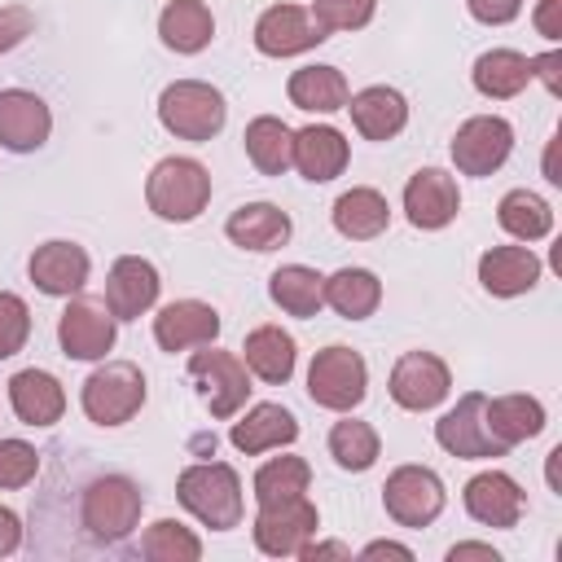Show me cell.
Instances as JSON below:
<instances>
[{
	"mask_svg": "<svg viewBox=\"0 0 562 562\" xmlns=\"http://www.w3.org/2000/svg\"><path fill=\"white\" fill-rule=\"evenodd\" d=\"M180 505L211 531H228L241 522V479L224 461H193L176 479Z\"/></svg>",
	"mask_w": 562,
	"mask_h": 562,
	"instance_id": "cell-1",
	"label": "cell"
},
{
	"mask_svg": "<svg viewBox=\"0 0 562 562\" xmlns=\"http://www.w3.org/2000/svg\"><path fill=\"white\" fill-rule=\"evenodd\" d=\"M145 202L167 224H189L211 202V171L198 158H162L145 180Z\"/></svg>",
	"mask_w": 562,
	"mask_h": 562,
	"instance_id": "cell-2",
	"label": "cell"
},
{
	"mask_svg": "<svg viewBox=\"0 0 562 562\" xmlns=\"http://www.w3.org/2000/svg\"><path fill=\"white\" fill-rule=\"evenodd\" d=\"M224 119H228V105H224L220 88H211L202 79H176L158 97V123L180 140L202 145L211 136H220Z\"/></svg>",
	"mask_w": 562,
	"mask_h": 562,
	"instance_id": "cell-3",
	"label": "cell"
},
{
	"mask_svg": "<svg viewBox=\"0 0 562 562\" xmlns=\"http://www.w3.org/2000/svg\"><path fill=\"white\" fill-rule=\"evenodd\" d=\"M369 391V364L360 351L334 342L325 351L312 356V369H307V395L312 404L329 408V413H351Z\"/></svg>",
	"mask_w": 562,
	"mask_h": 562,
	"instance_id": "cell-4",
	"label": "cell"
},
{
	"mask_svg": "<svg viewBox=\"0 0 562 562\" xmlns=\"http://www.w3.org/2000/svg\"><path fill=\"white\" fill-rule=\"evenodd\" d=\"M79 404H83L88 422H97V426H123L145 404V373L136 364H127V360H110L97 373H88V382L79 391Z\"/></svg>",
	"mask_w": 562,
	"mask_h": 562,
	"instance_id": "cell-5",
	"label": "cell"
},
{
	"mask_svg": "<svg viewBox=\"0 0 562 562\" xmlns=\"http://www.w3.org/2000/svg\"><path fill=\"white\" fill-rule=\"evenodd\" d=\"M189 378H193L198 400L206 404V413L220 417V422L233 417V413H241V404L250 395V369H246V360L233 356V351H220L211 342L189 356Z\"/></svg>",
	"mask_w": 562,
	"mask_h": 562,
	"instance_id": "cell-6",
	"label": "cell"
},
{
	"mask_svg": "<svg viewBox=\"0 0 562 562\" xmlns=\"http://www.w3.org/2000/svg\"><path fill=\"white\" fill-rule=\"evenodd\" d=\"M140 509H145V496L127 474H105L83 492V527L101 544H119L123 536H132V527L140 522Z\"/></svg>",
	"mask_w": 562,
	"mask_h": 562,
	"instance_id": "cell-7",
	"label": "cell"
},
{
	"mask_svg": "<svg viewBox=\"0 0 562 562\" xmlns=\"http://www.w3.org/2000/svg\"><path fill=\"white\" fill-rule=\"evenodd\" d=\"M483 404H487V395L465 391V395L435 422V443H439L448 457H461V461H492V457H505V452H509V448L487 430Z\"/></svg>",
	"mask_w": 562,
	"mask_h": 562,
	"instance_id": "cell-8",
	"label": "cell"
},
{
	"mask_svg": "<svg viewBox=\"0 0 562 562\" xmlns=\"http://www.w3.org/2000/svg\"><path fill=\"white\" fill-rule=\"evenodd\" d=\"M443 479L430 465H400L382 483V505L400 527H430L443 514Z\"/></svg>",
	"mask_w": 562,
	"mask_h": 562,
	"instance_id": "cell-9",
	"label": "cell"
},
{
	"mask_svg": "<svg viewBox=\"0 0 562 562\" xmlns=\"http://www.w3.org/2000/svg\"><path fill=\"white\" fill-rule=\"evenodd\" d=\"M316 527H321V514L303 492V496H290V501L259 505L250 536H255V549L268 553V558H299V549L316 536Z\"/></svg>",
	"mask_w": 562,
	"mask_h": 562,
	"instance_id": "cell-10",
	"label": "cell"
},
{
	"mask_svg": "<svg viewBox=\"0 0 562 562\" xmlns=\"http://www.w3.org/2000/svg\"><path fill=\"white\" fill-rule=\"evenodd\" d=\"M448 154H452L461 176H492L514 154V127L501 114H474L457 127Z\"/></svg>",
	"mask_w": 562,
	"mask_h": 562,
	"instance_id": "cell-11",
	"label": "cell"
},
{
	"mask_svg": "<svg viewBox=\"0 0 562 562\" xmlns=\"http://www.w3.org/2000/svg\"><path fill=\"white\" fill-rule=\"evenodd\" d=\"M386 391H391V400H395L400 408L426 413V408H435V404L448 400L452 373H448V364H443L435 351H404V356L395 360V369H391Z\"/></svg>",
	"mask_w": 562,
	"mask_h": 562,
	"instance_id": "cell-12",
	"label": "cell"
},
{
	"mask_svg": "<svg viewBox=\"0 0 562 562\" xmlns=\"http://www.w3.org/2000/svg\"><path fill=\"white\" fill-rule=\"evenodd\" d=\"M325 40H329V31L303 4H272L255 22V48L263 57H299Z\"/></svg>",
	"mask_w": 562,
	"mask_h": 562,
	"instance_id": "cell-13",
	"label": "cell"
},
{
	"mask_svg": "<svg viewBox=\"0 0 562 562\" xmlns=\"http://www.w3.org/2000/svg\"><path fill=\"white\" fill-rule=\"evenodd\" d=\"M461 211V193H457V180L443 171V167H422L408 176L404 184V215L413 228L422 233H435V228H448Z\"/></svg>",
	"mask_w": 562,
	"mask_h": 562,
	"instance_id": "cell-14",
	"label": "cell"
},
{
	"mask_svg": "<svg viewBox=\"0 0 562 562\" xmlns=\"http://www.w3.org/2000/svg\"><path fill=\"white\" fill-rule=\"evenodd\" d=\"M461 501H465V514H470L474 522L496 527V531L518 527V518H522V509H527V492H522L505 470H483V474H474V479L465 483Z\"/></svg>",
	"mask_w": 562,
	"mask_h": 562,
	"instance_id": "cell-15",
	"label": "cell"
},
{
	"mask_svg": "<svg viewBox=\"0 0 562 562\" xmlns=\"http://www.w3.org/2000/svg\"><path fill=\"white\" fill-rule=\"evenodd\" d=\"M158 268L140 255H123L110 263V277H105V307L114 321H136L145 316L154 303H158Z\"/></svg>",
	"mask_w": 562,
	"mask_h": 562,
	"instance_id": "cell-16",
	"label": "cell"
},
{
	"mask_svg": "<svg viewBox=\"0 0 562 562\" xmlns=\"http://www.w3.org/2000/svg\"><path fill=\"white\" fill-rule=\"evenodd\" d=\"M57 342L70 360H105L114 351V316L110 307H97L88 299L66 303L57 316Z\"/></svg>",
	"mask_w": 562,
	"mask_h": 562,
	"instance_id": "cell-17",
	"label": "cell"
},
{
	"mask_svg": "<svg viewBox=\"0 0 562 562\" xmlns=\"http://www.w3.org/2000/svg\"><path fill=\"white\" fill-rule=\"evenodd\" d=\"M215 338H220V312L202 299H176L154 316V342L171 356L189 347H206Z\"/></svg>",
	"mask_w": 562,
	"mask_h": 562,
	"instance_id": "cell-18",
	"label": "cell"
},
{
	"mask_svg": "<svg viewBox=\"0 0 562 562\" xmlns=\"http://www.w3.org/2000/svg\"><path fill=\"white\" fill-rule=\"evenodd\" d=\"M31 281L40 294H53V299H70L88 285V272H92V259L83 246L75 241H44L35 246L31 263H26Z\"/></svg>",
	"mask_w": 562,
	"mask_h": 562,
	"instance_id": "cell-19",
	"label": "cell"
},
{
	"mask_svg": "<svg viewBox=\"0 0 562 562\" xmlns=\"http://www.w3.org/2000/svg\"><path fill=\"white\" fill-rule=\"evenodd\" d=\"M53 132V114L44 105V97L26 92V88H0V145L9 154H31L48 140Z\"/></svg>",
	"mask_w": 562,
	"mask_h": 562,
	"instance_id": "cell-20",
	"label": "cell"
},
{
	"mask_svg": "<svg viewBox=\"0 0 562 562\" xmlns=\"http://www.w3.org/2000/svg\"><path fill=\"white\" fill-rule=\"evenodd\" d=\"M540 272H544V263L531 246H492L479 259V285L496 299H514V294L536 290Z\"/></svg>",
	"mask_w": 562,
	"mask_h": 562,
	"instance_id": "cell-21",
	"label": "cell"
},
{
	"mask_svg": "<svg viewBox=\"0 0 562 562\" xmlns=\"http://www.w3.org/2000/svg\"><path fill=\"white\" fill-rule=\"evenodd\" d=\"M347 158H351V145H347V136H342L338 127L312 123V127L294 132V158H290V167H299L303 180L325 184V180L342 176Z\"/></svg>",
	"mask_w": 562,
	"mask_h": 562,
	"instance_id": "cell-22",
	"label": "cell"
},
{
	"mask_svg": "<svg viewBox=\"0 0 562 562\" xmlns=\"http://www.w3.org/2000/svg\"><path fill=\"white\" fill-rule=\"evenodd\" d=\"M342 110H351V123H356V132H360L364 140H391V136H400L404 123H408V101H404V92H395V88H386V83L360 88L356 97H347Z\"/></svg>",
	"mask_w": 562,
	"mask_h": 562,
	"instance_id": "cell-23",
	"label": "cell"
},
{
	"mask_svg": "<svg viewBox=\"0 0 562 562\" xmlns=\"http://www.w3.org/2000/svg\"><path fill=\"white\" fill-rule=\"evenodd\" d=\"M9 404L26 426H53L66 413V391L48 369H18L9 378Z\"/></svg>",
	"mask_w": 562,
	"mask_h": 562,
	"instance_id": "cell-24",
	"label": "cell"
},
{
	"mask_svg": "<svg viewBox=\"0 0 562 562\" xmlns=\"http://www.w3.org/2000/svg\"><path fill=\"white\" fill-rule=\"evenodd\" d=\"M224 233H228L233 246L263 255V250L285 246L290 233H294V224H290V215H285L281 206H272V202H246V206H237V211L228 215Z\"/></svg>",
	"mask_w": 562,
	"mask_h": 562,
	"instance_id": "cell-25",
	"label": "cell"
},
{
	"mask_svg": "<svg viewBox=\"0 0 562 562\" xmlns=\"http://www.w3.org/2000/svg\"><path fill=\"white\" fill-rule=\"evenodd\" d=\"M228 439H233L237 452L259 457V452H268V448L294 443V439H299V422H294V413L281 408V404H255L241 422H233V435H228Z\"/></svg>",
	"mask_w": 562,
	"mask_h": 562,
	"instance_id": "cell-26",
	"label": "cell"
},
{
	"mask_svg": "<svg viewBox=\"0 0 562 562\" xmlns=\"http://www.w3.org/2000/svg\"><path fill=\"white\" fill-rule=\"evenodd\" d=\"M294 338L281 329V325H259V329H250L246 334V342H241V360H246V369L259 378V382H268V386H281V382H290L294 378Z\"/></svg>",
	"mask_w": 562,
	"mask_h": 562,
	"instance_id": "cell-27",
	"label": "cell"
},
{
	"mask_svg": "<svg viewBox=\"0 0 562 562\" xmlns=\"http://www.w3.org/2000/svg\"><path fill=\"white\" fill-rule=\"evenodd\" d=\"M470 79H474V88H479L487 101H509V97H518L536 75H531V57H527V53H518V48H487V53H479Z\"/></svg>",
	"mask_w": 562,
	"mask_h": 562,
	"instance_id": "cell-28",
	"label": "cell"
},
{
	"mask_svg": "<svg viewBox=\"0 0 562 562\" xmlns=\"http://www.w3.org/2000/svg\"><path fill=\"white\" fill-rule=\"evenodd\" d=\"M329 220H334V228H338L347 241H369V237L386 233V224H391V206H386V198H382L378 189L356 184V189L338 193Z\"/></svg>",
	"mask_w": 562,
	"mask_h": 562,
	"instance_id": "cell-29",
	"label": "cell"
},
{
	"mask_svg": "<svg viewBox=\"0 0 562 562\" xmlns=\"http://www.w3.org/2000/svg\"><path fill=\"white\" fill-rule=\"evenodd\" d=\"M285 97H290V105H299L307 114H334L347 105L351 88L338 66H299L285 83Z\"/></svg>",
	"mask_w": 562,
	"mask_h": 562,
	"instance_id": "cell-30",
	"label": "cell"
},
{
	"mask_svg": "<svg viewBox=\"0 0 562 562\" xmlns=\"http://www.w3.org/2000/svg\"><path fill=\"white\" fill-rule=\"evenodd\" d=\"M268 294L281 312L290 316H316L325 307V277L307 263H281L272 277H268Z\"/></svg>",
	"mask_w": 562,
	"mask_h": 562,
	"instance_id": "cell-31",
	"label": "cell"
},
{
	"mask_svg": "<svg viewBox=\"0 0 562 562\" xmlns=\"http://www.w3.org/2000/svg\"><path fill=\"white\" fill-rule=\"evenodd\" d=\"M483 417H487V430L514 448L522 439H536L544 430V404L536 395H496L483 404Z\"/></svg>",
	"mask_w": 562,
	"mask_h": 562,
	"instance_id": "cell-32",
	"label": "cell"
},
{
	"mask_svg": "<svg viewBox=\"0 0 562 562\" xmlns=\"http://www.w3.org/2000/svg\"><path fill=\"white\" fill-rule=\"evenodd\" d=\"M158 35L171 53H202L215 35V18L202 0H171L158 13Z\"/></svg>",
	"mask_w": 562,
	"mask_h": 562,
	"instance_id": "cell-33",
	"label": "cell"
},
{
	"mask_svg": "<svg viewBox=\"0 0 562 562\" xmlns=\"http://www.w3.org/2000/svg\"><path fill=\"white\" fill-rule=\"evenodd\" d=\"M241 145H246V158L255 162V171H263V176H281V171H290V158H294V132H290L281 119H272V114L250 119L246 132H241Z\"/></svg>",
	"mask_w": 562,
	"mask_h": 562,
	"instance_id": "cell-34",
	"label": "cell"
},
{
	"mask_svg": "<svg viewBox=\"0 0 562 562\" xmlns=\"http://www.w3.org/2000/svg\"><path fill=\"white\" fill-rule=\"evenodd\" d=\"M325 303L347 321H364L382 303V281L369 268H338L334 277H325Z\"/></svg>",
	"mask_w": 562,
	"mask_h": 562,
	"instance_id": "cell-35",
	"label": "cell"
},
{
	"mask_svg": "<svg viewBox=\"0 0 562 562\" xmlns=\"http://www.w3.org/2000/svg\"><path fill=\"white\" fill-rule=\"evenodd\" d=\"M496 220L518 241H540V237L553 233V206L531 189H509L496 206Z\"/></svg>",
	"mask_w": 562,
	"mask_h": 562,
	"instance_id": "cell-36",
	"label": "cell"
},
{
	"mask_svg": "<svg viewBox=\"0 0 562 562\" xmlns=\"http://www.w3.org/2000/svg\"><path fill=\"white\" fill-rule=\"evenodd\" d=\"M378 452H382V439H378V430H373L369 422L342 417V422L329 426V457H334L342 470L360 474V470H369V465L378 461Z\"/></svg>",
	"mask_w": 562,
	"mask_h": 562,
	"instance_id": "cell-37",
	"label": "cell"
},
{
	"mask_svg": "<svg viewBox=\"0 0 562 562\" xmlns=\"http://www.w3.org/2000/svg\"><path fill=\"white\" fill-rule=\"evenodd\" d=\"M307 483H312V465L303 457H272L255 470V501L259 505L290 501V496H303Z\"/></svg>",
	"mask_w": 562,
	"mask_h": 562,
	"instance_id": "cell-38",
	"label": "cell"
},
{
	"mask_svg": "<svg viewBox=\"0 0 562 562\" xmlns=\"http://www.w3.org/2000/svg\"><path fill=\"white\" fill-rule=\"evenodd\" d=\"M140 558H149V562H198L202 558V540L184 522L158 518L140 536Z\"/></svg>",
	"mask_w": 562,
	"mask_h": 562,
	"instance_id": "cell-39",
	"label": "cell"
},
{
	"mask_svg": "<svg viewBox=\"0 0 562 562\" xmlns=\"http://www.w3.org/2000/svg\"><path fill=\"white\" fill-rule=\"evenodd\" d=\"M40 474V452L26 439H0V492L26 487Z\"/></svg>",
	"mask_w": 562,
	"mask_h": 562,
	"instance_id": "cell-40",
	"label": "cell"
},
{
	"mask_svg": "<svg viewBox=\"0 0 562 562\" xmlns=\"http://www.w3.org/2000/svg\"><path fill=\"white\" fill-rule=\"evenodd\" d=\"M378 0H312V18L325 31H360L373 22Z\"/></svg>",
	"mask_w": 562,
	"mask_h": 562,
	"instance_id": "cell-41",
	"label": "cell"
},
{
	"mask_svg": "<svg viewBox=\"0 0 562 562\" xmlns=\"http://www.w3.org/2000/svg\"><path fill=\"white\" fill-rule=\"evenodd\" d=\"M26 338H31V307L13 290H0V360L18 356Z\"/></svg>",
	"mask_w": 562,
	"mask_h": 562,
	"instance_id": "cell-42",
	"label": "cell"
},
{
	"mask_svg": "<svg viewBox=\"0 0 562 562\" xmlns=\"http://www.w3.org/2000/svg\"><path fill=\"white\" fill-rule=\"evenodd\" d=\"M31 31H35V13H31L26 4H4V9H0V53L18 48Z\"/></svg>",
	"mask_w": 562,
	"mask_h": 562,
	"instance_id": "cell-43",
	"label": "cell"
},
{
	"mask_svg": "<svg viewBox=\"0 0 562 562\" xmlns=\"http://www.w3.org/2000/svg\"><path fill=\"white\" fill-rule=\"evenodd\" d=\"M465 9L483 26H505V22H514L522 13V0H465Z\"/></svg>",
	"mask_w": 562,
	"mask_h": 562,
	"instance_id": "cell-44",
	"label": "cell"
},
{
	"mask_svg": "<svg viewBox=\"0 0 562 562\" xmlns=\"http://www.w3.org/2000/svg\"><path fill=\"white\" fill-rule=\"evenodd\" d=\"M558 66H562V53H558V48H549L544 57H531V75H540L549 92H562V75H558Z\"/></svg>",
	"mask_w": 562,
	"mask_h": 562,
	"instance_id": "cell-45",
	"label": "cell"
},
{
	"mask_svg": "<svg viewBox=\"0 0 562 562\" xmlns=\"http://www.w3.org/2000/svg\"><path fill=\"white\" fill-rule=\"evenodd\" d=\"M536 31H540L544 40H558V35H562V0H540V9H536Z\"/></svg>",
	"mask_w": 562,
	"mask_h": 562,
	"instance_id": "cell-46",
	"label": "cell"
},
{
	"mask_svg": "<svg viewBox=\"0 0 562 562\" xmlns=\"http://www.w3.org/2000/svg\"><path fill=\"white\" fill-rule=\"evenodd\" d=\"M18 544H22V518L0 505V558H9Z\"/></svg>",
	"mask_w": 562,
	"mask_h": 562,
	"instance_id": "cell-47",
	"label": "cell"
},
{
	"mask_svg": "<svg viewBox=\"0 0 562 562\" xmlns=\"http://www.w3.org/2000/svg\"><path fill=\"white\" fill-rule=\"evenodd\" d=\"M299 558H303V562H316V558H351V549L338 544V540H325V544H312V540H307V544L299 549Z\"/></svg>",
	"mask_w": 562,
	"mask_h": 562,
	"instance_id": "cell-48",
	"label": "cell"
},
{
	"mask_svg": "<svg viewBox=\"0 0 562 562\" xmlns=\"http://www.w3.org/2000/svg\"><path fill=\"white\" fill-rule=\"evenodd\" d=\"M461 558H483V562H496L501 553L492 544H479V540H465V544H452L448 549V562H461Z\"/></svg>",
	"mask_w": 562,
	"mask_h": 562,
	"instance_id": "cell-49",
	"label": "cell"
},
{
	"mask_svg": "<svg viewBox=\"0 0 562 562\" xmlns=\"http://www.w3.org/2000/svg\"><path fill=\"white\" fill-rule=\"evenodd\" d=\"M360 553H364V558H404V562L413 558V549H408V544H395V540H373V544H364Z\"/></svg>",
	"mask_w": 562,
	"mask_h": 562,
	"instance_id": "cell-50",
	"label": "cell"
},
{
	"mask_svg": "<svg viewBox=\"0 0 562 562\" xmlns=\"http://www.w3.org/2000/svg\"><path fill=\"white\" fill-rule=\"evenodd\" d=\"M558 452H562V448L549 452V487H553V492H558Z\"/></svg>",
	"mask_w": 562,
	"mask_h": 562,
	"instance_id": "cell-51",
	"label": "cell"
}]
</instances>
